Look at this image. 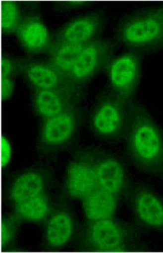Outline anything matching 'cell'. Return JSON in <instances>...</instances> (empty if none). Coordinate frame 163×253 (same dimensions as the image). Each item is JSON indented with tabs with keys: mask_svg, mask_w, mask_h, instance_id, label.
I'll use <instances>...</instances> for the list:
<instances>
[{
	"mask_svg": "<svg viewBox=\"0 0 163 253\" xmlns=\"http://www.w3.org/2000/svg\"><path fill=\"white\" fill-rule=\"evenodd\" d=\"M130 160L149 175H163V130L142 104L132 101L127 107L124 139Z\"/></svg>",
	"mask_w": 163,
	"mask_h": 253,
	"instance_id": "cell-1",
	"label": "cell"
},
{
	"mask_svg": "<svg viewBox=\"0 0 163 253\" xmlns=\"http://www.w3.org/2000/svg\"><path fill=\"white\" fill-rule=\"evenodd\" d=\"M143 232L135 223L114 217L87 221L79 236V249L93 253L147 252L150 248L141 241Z\"/></svg>",
	"mask_w": 163,
	"mask_h": 253,
	"instance_id": "cell-2",
	"label": "cell"
},
{
	"mask_svg": "<svg viewBox=\"0 0 163 253\" xmlns=\"http://www.w3.org/2000/svg\"><path fill=\"white\" fill-rule=\"evenodd\" d=\"M118 41L130 51L142 52L163 46V11L161 7L129 15L116 30Z\"/></svg>",
	"mask_w": 163,
	"mask_h": 253,
	"instance_id": "cell-3",
	"label": "cell"
},
{
	"mask_svg": "<svg viewBox=\"0 0 163 253\" xmlns=\"http://www.w3.org/2000/svg\"><path fill=\"white\" fill-rule=\"evenodd\" d=\"M112 92L127 105L133 101L141 82V54L130 51L113 58L107 67Z\"/></svg>",
	"mask_w": 163,
	"mask_h": 253,
	"instance_id": "cell-4",
	"label": "cell"
},
{
	"mask_svg": "<svg viewBox=\"0 0 163 253\" xmlns=\"http://www.w3.org/2000/svg\"><path fill=\"white\" fill-rule=\"evenodd\" d=\"M134 221L145 232L155 231L163 235V200L150 186L133 185L127 199Z\"/></svg>",
	"mask_w": 163,
	"mask_h": 253,
	"instance_id": "cell-5",
	"label": "cell"
},
{
	"mask_svg": "<svg viewBox=\"0 0 163 253\" xmlns=\"http://www.w3.org/2000/svg\"><path fill=\"white\" fill-rule=\"evenodd\" d=\"M66 200L55 205L51 215L44 223L43 247L49 252L65 249L74 240L77 222L73 211Z\"/></svg>",
	"mask_w": 163,
	"mask_h": 253,
	"instance_id": "cell-6",
	"label": "cell"
},
{
	"mask_svg": "<svg viewBox=\"0 0 163 253\" xmlns=\"http://www.w3.org/2000/svg\"><path fill=\"white\" fill-rule=\"evenodd\" d=\"M128 106L112 92L104 97L93 119V126L100 136L108 140L124 139Z\"/></svg>",
	"mask_w": 163,
	"mask_h": 253,
	"instance_id": "cell-7",
	"label": "cell"
},
{
	"mask_svg": "<svg viewBox=\"0 0 163 253\" xmlns=\"http://www.w3.org/2000/svg\"><path fill=\"white\" fill-rule=\"evenodd\" d=\"M98 156L93 161L98 187L120 200L127 199L134 184L126 164L111 154L102 153Z\"/></svg>",
	"mask_w": 163,
	"mask_h": 253,
	"instance_id": "cell-8",
	"label": "cell"
},
{
	"mask_svg": "<svg viewBox=\"0 0 163 253\" xmlns=\"http://www.w3.org/2000/svg\"><path fill=\"white\" fill-rule=\"evenodd\" d=\"M116 43L110 40L98 38L85 45L68 78L75 84L88 80L113 58Z\"/></svg>",
	"mask_w": 163,
	"mask_h": 253,
	"instance_id": "cell-9",
	"label": "cell"
},
{
	"mask_svg": "<svg viewBox=\"0 0 163 253\" xmlns=\"http://www.w3.org/2000/svg\"><path fill=\"white\" fill-rule=\"evenodd\" d=\"M98 187L93 158L81 156L68 166L63 199L82 201Z\"/></svg>",
	"mask_w": 163,
	"mask_h": 253,
	"instance_id": "cell-10",
	"label": "cell"
},
{
	"mask_svg": "<svg viewBox=\"0 0 163 253\" xmlns=\"http://www.w3.org/2000/svg\"><path fill=\"white\" fill-rule=\"evenodd\" d=\"M19 69L37 89L76 90L75 85L51 63L33 59L17 60Z\"/></svg>",
	"mask_w": 163,
	"mask_h": 253,
	"instance_id": "cell-11",
	"label": "cell"
},
{
	"mask_svg": "<svg viewBox=\"0 0 163 253\" xmlns=\"http://www.w3.org/2000/svg\"><path fill=\"white\" fill-rule=\"evenodd\" d=\"M105 22L104 13L91 12L77 17L62 27L53 36L55 42L87 43L99 38Z\"/></svg>",
	"mask_w": 163,
	"mask_h": 253,
	"instance_id": "cell-12",
	"label": "cell"
},
{
	"mask_svg": "<svg viewBox=\"0 0 163 253\" xmlns=\"http://www.w3.org/2000/svg\"><path fill=\"white\" fill-rule=\"evenodd\" d=\"M15 34L23 49L30 54L48 53L53 43V37L36 13L25 15Z\"/></svg>",
	"mask_w": 163,
	"mask_h": 253,
	"instance_id": "cell-13",
	"label": "cell"
},
{
	"mask_svg": "<svg viewBox=\"0 0 163 253\" xmlns=\"http://www.w3.org/2000/svg\"><path fill=\"white\" fill-rule=\"evenodd\" d=\"M73 109L46 119L41 135L43 149L55 150L66 145L74 136L76 115Z\"/></svg>",
	"mask_w": 163,
	"mask_h": 253,
	"instance_id": "cell-14",
	"label": "cell"
},
{
	"mask_svg": "<svg viewBox=\"0 0 163 253\" xmlns=\"http://www.w3.org/2000/svg\"><path fill=\"white\" fill-rule=\"evenodd\" d=\"M48 180L42 171L31 170L15 178L4 194L12 207L32 198L48 193Z\"/></svg>",
	"mask_w": 163,
	"mask_h": 253,
	"instance_id": "cell-15",
	"label": "cell"
},
{
	"mask_svg": "<svg viewBox=\"0 0 163 253\" xmlns=\"http://www.w3.org/2000/svg\"><path fill=\"white\" fill-rule=\"evenodd\" d=\"M77 97L76 90L37 89L34 105L37 113L48 119L72 109Z\"/></svg>",
	"mask_w": 163,
	"mask_h": 253,
	"instance_id": "cell-16",
	"label": "cell"
},
{
	"mask_svg": "<svg viewBox=\"0 0 163 253\" xmlns=\"http://www.w3.org/2000/svg\"><path fill=\"white\" fill-rule=\"evenodd\" d=\"M119 200L98 187L81 201L84 216L87 221L113 217Z\"/></svg>",
	"mask_w": 163,
	"mask_h": 253,
	"instance_id": "cell-17",
	"label": "cell"
},
{
	"mask_svg": "<svg viewBox=\"0 0 163 253\" xmlns=\"http://www.w3.org/2000/svg\"><path fill=\"white\" fill-rule=\"evenodd\" d=\"M54 207L51 198L46 193L14 206L12 213L22 223L44 224Z\"/></svg>",
	"mask_w": 163,
	"mask_h": 253,
	"instance_id": "cell-18",
	"label": "cell"
},
{
	"mask_svg": "<svg viewBox=\"0 0 163 253\" xmlns=\"http://www.w3.org/2000/svg\"><path fill=\"white\" fill-rule=\"evenodd\" d=\"M87 43L53 41V44L48 52L49 62L61 74L68 78L75 63Z\"/></svg>",
	"mask_w": 163,
	"mask_h": 253,
	"instance_id": "cell-19",
	"label": "cell"
},
{
	"mask_svg": "<svg viewBox=\"0 0 163 253\" xmlns=\"http://www.w3.org/2000/svg\"><path fill=\"white\" fill-rule=\"evenodd\" d=\"M25 16L16 1H1V27L2 34L9 35L16 33Z\"/></svg>",
	"mask_w": 163,
	"mask_h": 253,
	"instance_id": "cell-20",
	"label": "cell"
},
{
	"mask_svg": "<svg viewBox=\"0 0 163 253\" xmlns=\"http://www.w3.org/2000/svg\"><path fill=\"white\" fill-rule=\"evenodd\" d=\"M20 221L11 212L3 215L1 224V249L2 252H10L14 245L20 226Z\"/></svg>",
	"mask_w": 163,
	"mask_h": 253,
	"instance_id": "cell-21",
	"label": "cell"
},
{
	"mask_svg": "<svg viewBox=\"0 0 163 253\" xmlns=\"http://www.w3.org/2000/svg\"><path fill=\"white\" fill-rule=\"evenodd\" d=\"M94 3L93 1H59L54 3V6L58 11H65L81 9Z\"/></svg>",
	"mask_w": 163,
	"mask_h": 253,
	"instance_id": "cell-22",
	"label": "cell"
},
{
	"mask_svg": "<svg viewBox=\"0 0 163 253\" xmlns=\"http://www.w3.org/2000/svg\"><path fill=\"white\" fill-rule=\"evenodd\" d=\"M1 78L11 77L15 70L19 69L18 61L3 53L1 55Z\"/></svg>",
	"mask_w": 163,
	"mask_h": 253,
	"instance_id": "cell-23",
	"label": "cell"
},
{
	"mask_svg": "<svg viewBox=\"0 0 163 253\" xmlns=\"http://www.w3.org/2000/svg\"><path fill=\"white\" fill-rule=\"evenodd\" d=\"M12 157V147L8 139L2 135L1 139V165L2 169L9 165Z\"/></svg>",
	"mask_w": 163,
	"mask_h": 253,
	"instance_id": "cell-24",
	"label": "cell"
},
{
	"mask_svg": "<svg viewBox=\"0 0 163 253\" xmlns=\"http://www.w3.org/2000/svg\"><path fill=\"white\" fill-rule=\"evenodd\" d=\"M1 89L2 101L11 97L14 89V84L11 77L1 78Z\"/></svg>",
	"mask_w": 163,
	"mask_h": 253,
	"instance_id": "cell-25",
	"label": "cell"
},
{
	"mask_svg": "<svg viewBox=\"0 0 163 253\" xmlns=\"http://www.w3.org/2000/svg\"><path fill=\"white\" fill-rule=\"evenodd\" d=\"M161 7L162 8V10H163V6H161Z\"/></svg>",
	"mask_w": 163,
	"mask_h": 253,
	"instance_id": "cell-26",
	"label": "cell"
},
{
	"mask_svg": "<svg viewBox=\"0 0 163 253\" xmlns=\"http://www.w3.org/2000/svg\"></svg>",
	"mask_w": 163,
	"mask_h": 253,
	"instance_id": "cell-27",
	"label": "cell"
}]
</instances>
